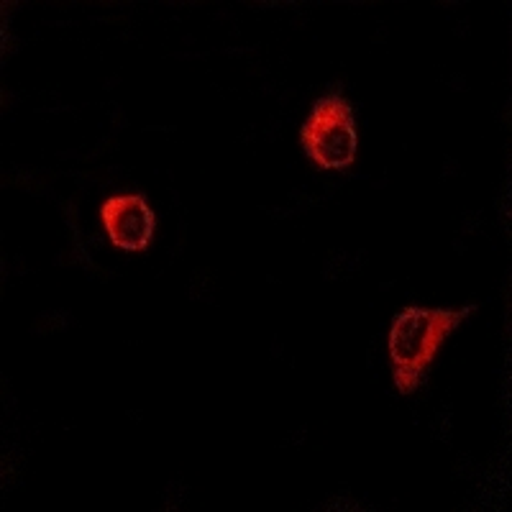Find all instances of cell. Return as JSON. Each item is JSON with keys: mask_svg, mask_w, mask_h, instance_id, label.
Masks as SVG:
<instances>
[{"mask_svg": "<svg viewBox=\"0 0 512 512\" xmlns=\"http://www.w3.org/2000/svg\"><path fill=\"white\" fill-rule=\"evenodd\" d=\"M105 233L116 249L146 251L157 233V216L141 192L113 195L100 205Z\"/></svg>", "mask_w": 512, "mask_h": 512, "instance_id": "cell-3", "label": "cell"}, {"mask_svg": "<svg viewBox=\"0 0 512 512\" xmlns=\"http://www.w3.org/2000/svg\"><path fill=\"white\" fill-rule=\"evenodd\" d=\"M300 144L313 164L326 172H344L359 154V128L354 105L341 93H328L310 108L300 128Z\"/></svg>", "mask_w": 512, "mask_h": 512, "instance_id": "cell-2", "label": "cell"}, {"mask_svg": "<svg viewBox=\"0 0 512 512\" xmlns=\"http://www.w3.org/2000/svg\"><path fill=\"white\" fill-rule=\"evenodd\" d=\"M477 313V305L464 308H423L408 305L395 315L387 336V349L392 361V379L400 395H413L425 374L436 361L438 349L469 315Z\"/></svg>", "mask_w": 512, "mask_h": 512, "instance_id": "cell-1", "label": "cell"}]
</instances>
